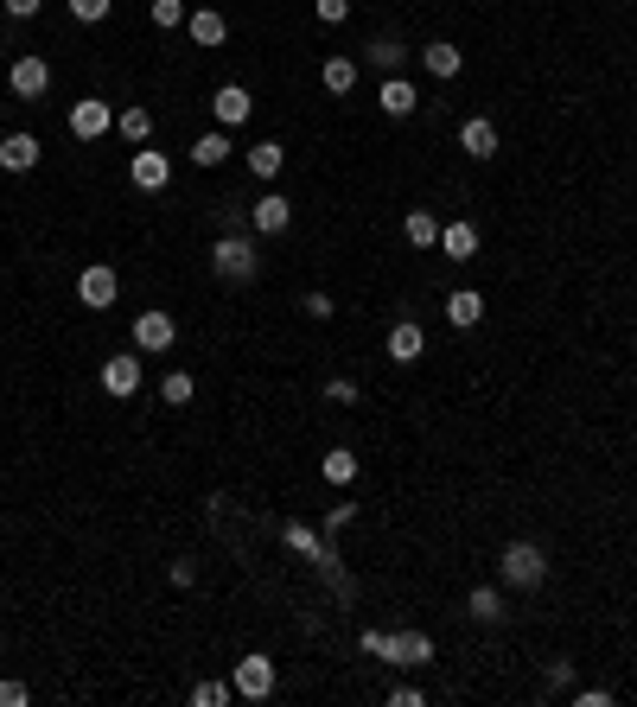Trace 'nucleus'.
I'll use <instances>...</instances> for the list:
<instances>
[{"label": "nucleus", "instance_id": "obj_1", "mask_svg": "<svg viewBox=\"0 0 637 707\" xmlns=\"http://www.w3.org/2000/svg\"><path fill=\"white\" fill-rule=\"evenodd\" d=\"M211 274H217V281H230V287H249L255 274H262V255H255V236H243V230L217 236V243H211Z\"/></svg>", "mask_w": 637, "mask_h": 707}, {"label": "nucleus", "instance_id": "obj_2", "mask_svg": "<svg viewBox=\"0 0 637 707\" xmlns=\"http://www.w3.org/2000/svg\"><path fill=\"white\" fill-rule=\"evenodd\" d=\"M497 574H504V586H523V593H536V586L548 580V555L536 542H510L504 555H497Z\"/></svg>", "mask_w": 637, "mask_h": 707}, {"label": "nucleus", "instance_id": "obj_3", "mask_svg": "<svg viewBox=\"0 0 637 707\" xmlns=\"http://www.w3.org/2000/svg\"><path fill=\"white\" fill-rule=\"evenodd\" d=\"M172 344H179V325H172V313H160V306H153V313L134 319V351L160 357V351H172Z\"/></svg>", "mask_w": 637, "mask_h": 707}, {"label": "nucleus", "instance_id": "obj_4", "mask_svg": "<svg viewBox=\"0 0 637 707\" xmlns=\"http://www.w3.org/2000/svg\"><path fill=\"white\" fill-rule=\"evenodd\" d=\"M109 128H115V109L102 96H83L77 109H71V134H77V141H102Z\"/></svg>", "mask_w": 637, "mask_h": 707}, {"label": "nucleus", "instance_id": "obj_5", "mask_svg": "<svg viewBox=\"0 0 637 707\" xmlns=\"http://www.w3.org/2000/svg\"><path fill=\"white\" fill-rule=\"evenodd\" d=\"M236 695H243V701H268L274 695V663L262 657V650L236 663Z\"/></svg>", "mask_w": 637, "mask_h": 707}, {"label": "nucleus", "instance_id": "obj_6", "mask_svg": "<svg viewBox=\"0 0 637 707\" xmlns=\"http://www.w3.org/2000/svg\"><path fill=\"white\" fill-rule=\"evenodd\" d=\"M287 223H294V204H287L281 192L255 198V211H249V230L255 236H287Z\"/></svg>", "mask_w": 637, "mask_h": 707}, {"label": "nucleus", "instance_id": "obj_7", "mask_svg": "<svg viewBox=\"0 0 637 707\" xmlns=\"http://www.w3.org/2000/svg\"><path fill=\"white\" fill-rule=\"evenodd\" d=\"M7 83H13V96H45L51 90V64L45 58H32V51H26V58H13V71H7Z\"/></svg>", "mask_w": 637, "mask_h": 707}, {"label": "nucleus", "instance_id": "obj_8", "mask_svg": "<svg viewBox=\"0 0 637 707\" xmlns=\"http://www.w3.org/2000/svg\"><path fill=\"white\" fill-rule=\"evenodd\" d=\"M211 109H217V128H243V122H249V109H255V96L243 90V83H217Z\"/></svg>", "mask_w": 637, "mask_h": 707}, {"label": "nucleus", "instance_id": "obj_9", "mask_svg": "<svg viewBox=\"0 0 637 707\" xmlns=\"http://www.w3.org/2000/svg\"><path fill=\"white\" fill-rule=\"evenodd\" d=\"M128 179H134V192H166V185H172V160H166V153H134V166H128Z\"/></svg>", "mask_w": 637, "mask_h": 707}, {"label": "nucleus", "instance_id": "obj_10", "mask_svg": "<svg viewBox=\"0 0 637 707\" xmlns=\"http://www.w3.org/2000/svg\"><path fill=\"white\" fill-rule=\"evenodd\" d=\"M427 357V332L415 319H402V325H389V364H421Z\"/></svg>", "mask_w": 637, "mask_h": 707}, {"label": "nucleus", "instance_id": "obj_11", "mask_svg": "<svg viewBox=\"0 0 637 707\" xmlns=\"http://www.w3.org/2000/svg\"><path fill=\"white\" fill-rule=\"evenodd\" d=\"M115 287H122V281H115V268H102V262L77 274V300L83 306H115Z\"/></svg>", "mask_w": 637, "mask_h": 707}, {"label": "nucleus", "instance_id": "obj_12", "mask_svg": "<svg viewBox=\"0 0 637 707\" xmlns=\"http://www.w3.org/2000/svg\"><path fill=\"white\" fill-rule=\"evenodd\" d=\"M102 389H109L115 402H128V395L141 389V357H109V364H102Z\"/></svg>", "mask_w": 637, "mask_h": 707}, {"label": "nucleus", "instance_id": "obj_13", "mask_svg": "<svg viewBox=\"0 0 637 707\" xmlns=\"http://www.w3.org/2000/svg\"><path fill=\"white\" fill-rule=\"evenodd\" d=\"M459 147H466L472 160H491V153H497V122H485V115H466V122H459Z\"/></svg>", "mask_w": 637, "mask_h": 707}, {"label": "nucleus", "instance_id": "obj_14", "mask_svg": "<svg viewBox=\"0 0 637 707\" xmlns=\"http://www.w3.org/2000/svg\"><path fill=\"white\" fill-rule=\"evenodd\" d=\"M185 32H192V45H223L230 39V20L217 7H198V13H185Z\"/></svg>", "mask_w": 637, "mask_h": 707}, {"label": "nucleus", "instance_id": "obj_15", "mask_svg": "<svg viewBox=\"0 0 637 707\" xmlns=\"http://www.w3.org/2000/svg\"><path fill=\"white\" fill-rule=\"evenodd\" d=\"M376 109H383V115H415V109H421L415 83H408V77H389L383 90H376Z\"/></svg>", "mask_w": 637, "mask_h": 707}, {"label": "nucleus", "instance_id": "obj_16", "mask_svg": "<svg viewBox=\"0 0 637 707\" xmlns=\"http://www.w3.org/2000/svg\"><path fill=\"white\" fill-rule=\"evenodd\" d=\"M0 166H7V172H32V166H39V134H7V141H0Z\"/></svg>", "mask_w": 637, "mask_h": 707}, {"label": "nucleus", "instance_id": "obj_17", "mask_svg": "<svg viewBox=\"0 0 637 707\" xmlns=\"http://www.w3.org/2000/svg\"><path fill=\"white\" fill-rule=\"evenodd\" d=\"M427 657H434V637H421V631H395V650H389V663H402V669H421Z\"/></svg>", "mask_w": 637, "mask_h": 707}, {"label": "nucleus", "instance_id": "obj_18", "mask_svg": "<svg viewBox=\"0 0 637 707\" xmlns=\"http://www.w3.org/2000/svg\"><path fill=\"white\" fill-rule=\"evenodd\" d=\"M440 249L453 255V262H472V255H478V230H472V223H440Z\"/></svg>", "mask_w": 637, "mask_h": 707}, {"label": "nucleus", "instance_id": "obj_19", "mask_svg": "<svg viewBox=\"0 0 637 707\" xmlns=\"http://www.w3.org/2000/svg\"><path fill=\"white\" fill-rule=\"evenodd\" d=\"M421 64H427V77H459L466 71V58H459V45H446V39H434L421 51Z\"/></svg>", "mask_w": 637, "mask_h": 707}, {"label": "nucleus", "instance_id": "obj_20", "mask_svg": "<svg viewBox=\"0 0 637 707\" xmlns=\"http://www.w3.org/2000/svg\"><path fill=\"white\" fill-rule=\"evenodd\" d=\"M319 83H325L332 96H351V90H357V58H325V64H319Z\"/></svg>", "mask_w": 637, "mask_h": 707}, {"label": "nucleus", "instance_id": "obj_21", "mask_svg": "<svg viewBox=\"0 0 637 707\" xmlns=\"http://www.w3.org/2000/svg\"><path fill=\"white\" fill-rule=\"evenodd\" d=\"M446 319L459 325V332H466V325H478L485 319V300H478L472 287H459V293H446Z\"/></svg>", "mask_w": 637, "mask_h": 707}, {"label": "nucleus", "instance_id": "obj_22", "mask_svg": "<svg viewBox=\"0 0 637 707\" xmlns=\"http://www.w3.org/2000/svg\"><path fill=\"white\" fill-rule=\"evenodd\" d=\"M230 160V134L223 128H211V134H198L192 141V166H223Z\"/></svg>", "mask_w": 637, "mask_h": 707}, {"label": "nucleus", "instance_id": "obj_23", "mask_svg": "<svg viewBox=\"0 0 637 707\" xmlns=\"http://www.w3.org/2000/svg\"><path fill=\"white\" fill-rule=\"evenodd\" d=\"M281 166H287V147L281 141H255L249 147V172H255V179H274Z\"/></svg>", "mask_w": 637, "mask_h": 707}, {"label": "nucleus", "instance_id": "obj_24", "mask_svg": "<svg viewBox=\"0 0 637 707\" xmlns=\"http://www.w3.org/2000/svg\"><path fill=\"white\" fill-rule=\"evenodd\" d=\"M466 612L478 618V625H497V618H504V599H497V586H472Z\"/></svg>", "mask_w": 637, "mask_h": 707}, {"label": "nucleus", "instance_id": "obj_25", "mask_svg": "<svg viewBox=\"0 0 637 707\" xmlns=\"http://www.w3.org/2000/svg\"><path fill=\"white\" fill-rule=\"evenodd\" d=\"M370 64H376V71H389V77H402L408 45H402V39H376V45H370Z\"/></svg>", "mask_w": 637, "mask_h": 707}, {"label": "nucleus", "instance_id": "obj_26", "mask_svg": "<svg viewBox=\"0 0 637 707\" xmlns=\"http://www.w3.org/2000/svg\"><path fill=\"white\" fill-rule=\"evenodd\" d=\"M192 395H198V383H192L185 370H166V376H160V402H166V408H185Z\"/></svg>", "mask_w": 637, "mask_h": 707}, {"label": "nucleus", "instance_id": "obj_27", "mask_svg": "<svg viewBox=\"0 0 637 707\" xmlns=\"http://www.w3.org/2000/svg\"><path fill=\"white\" fill-rule=\"evenodd\" d=\"M319 472L332 478V485H351V478H357V453H351V446H332V453H325V465H319Z\"/></svg>", "mask_w": 637, "mask_h": 707}, {"label": "nucleus", "instance_id": "obj_28", "mask_svg": "<svg viewBox=\"0 0 637 707\" xmlns=\"http://www.w3.org/2000/svg\"><path fill=\"white\" fill-rule=\"evenodd\" d=\"M281 536H287V548H300V555H313V561H332V548H325V542H319L306 523H287Z\"/></svg>", "mask_w": 637, "mask_h": 707}, {"label": "nucleus", "instance_id": "obj_29", "mask_svg": "<svg viewBox=\"0 0 637 707\" xmlns=\"http://www.w3.org/2000/svg\"><path fill=\"white\" fill-rule=\"evenodd\" d=\"M115 128H122V141L147 147V134H153V115H147V109H122V115H115Z\"/></svg>", "mask_w": 637, "mask_h": 707}, {"label": "nucleus", "instance_id": "obj_30", "mask_svg": "<svg viewBox=\"0 0 637 707\" xmlns=\"http://www.w3.org/2000/svg\"><path fill=\"white\" fill-rule=\"evenodd\" d=\"M402 230H408V243H415V249H434V243H440V223L427 217V211H408Z\"/></svg>", "mask_w": 637, "mask_h": 707}, {"label": "nucleus", "instance_id": "obj_31", "mask_svg": "<svg viewBox=\"0 0 637 707\" xmlns=\"http://www.w3.org/2000/svg\"><path fill=\"white\" fill-rule=\"evenodd\" d=\"M147 20L160 26V32H172V26H185V0H153V7H147Z\"/></svg>", "mask_w": 637, "mask_h": 707}, {"label": "nucleus", "instance_id": "obj_32", "mask_svg": "<svg viewBox=\"0 0 637 707\" xmlns=\"http://www.w3.org/2000/svg\"><path fill=\"white\" fill-rule=\"evenodd\" d=\"M230 695H236V682H198L192 688V707H223Z\"/></svg>", "mask_w": 637, "mask_h": 707}, {"label": "nucleus", "instance_id": "obj_33", "mask_svg": "<svg viewBox=\"0 0 637 707\" xmlns=\"http://www.w3.org/2000/svg\"><path fill=\"white\" fill-rule=\"evenodd\" d=\"M109 7H115V0H71V13H77V20H83V26H96V20H109Z\"/></svg>", "mask_w": 637, "mask_h": 707}, {"label": "nucleus", "instance_id": "obj_34", "mask_svg": "<svg viewBox=\"0 0 637 707\" xmlns=\"http://www.w3.org/2000/svg\"><path fill=\"white\" fill-rule=\"evenodd\" d=\"M364 650H370V657H383V663H389V650H395V631H364Z\"/></svg>", "mask_w": 637, "mask_h": 707}, {"label": "nucleus", "instance_id": "obj_35", "mask_svg": "<svg viewBox=\"0 0 637 707\" xmlns=\"http://www.w3.org/2000/svg\"><path fill=\"white\" fill-rule=\"evenodd\" d=\"M319 20L325 26H344V20H351V0H319Z\"/></svg>", "mask_w": 637, "mask_h": 707}, {"label": "nucleus", "instance_id": "obj_36", "mask_svg": "<svg viewBox=\"0 0 637 707\" xmlns=\"http://www.w3.org/2000/svg\"><path fill=\"white\" fill-rule=\"evenodd\" d=\"M300 306H306V319H319V325H325V319H332V313H338V306H332V300H325V293H306V300H300Z\"/></svg>", "mask_w": 637, "mask_h": 707}, {"label": "nucleus", "instance_id": "obj_37", "mask_svg": "<svg viewBox=\"0 0 637 707\" xmlns=\"http://www.w3.org/2000/svg\"><path fill=\"white\" fill-rule=\"evenodd\" d=\"M26 701H32L26 682H0V707H26Z\"/></svg>", "mask_w": 637, "mask_h": 707}, {"label": "nucleus", "instance_id": "obj_38", "mask_svg": "<svg viewBox=\"0 0 637 707\" xmlns=\"http://www.w3.org/2000/svg\"><path fill=\"white\" fill-rule=\"evenodd\" d=\"M325 395H332V402H344V408H351V402H357V383H344V376H332V383H325Z\"/></svg>", "mask_w": 637, "mask_h": 707}, {"label": "nucleus", "instance_id": "obj_39", "mask_svg": "<svg viewBox=\"0 0 637 707\" xmlns=\"http://www.w3.org/2000/svg\"><path fill=\"white\" fill-rule=\"evenodd\" d=\"M567 682H574V663L555 657V663H548V688H567Z\"/></svg>", "mask_w": 637, "mask_h": 707}, {"label": "nucleus", "instance_id": "obj_40", "mask_svg": "<svg viewBox=\"0 0 637 707\" xmlns=\"http://www.w3.org/2000/svg\"><path fill=\"white\" fill-rule=\"evenodd\" d=\"M574 707H612V688H580Z\"/></svg>", "mask_w": 637, "mask_h": 707}, {"label": "nucleus", "instance_id": "obj_41", "mask_svg": "<svg viewBox=\"0 0 637 707\" xmlns=\"http://www.w3.org/2000/svg\"><path fill=\"white\" fill-rule=\"evenodd\" d=\"M351 516H357V504H338V510H325V529H332V536H338V529L351 523Z\"/></svg>", "mask_w": 637, "mask_h": 707}, {"label": "nucleus", "instance_id": "obj_42", "mask_svg": "<svg viewBox=\"0 0 637 707\" xmlns=\"http://www.w3.org/2000/svg\"><path fill=\"white\" fill-rule=\"evenodd\" d=\"M39 7H45V0H7V13H13V20H32Z\"/></svg>", "mask_w": 637, "mask_h": 707}, {"label": "nucleus", "instance_id": "obj_43", "mask_svg": "<svg viewBox=\"0 0 637 707\" xmlns=\"http://www.w3.org/2000/svg\"><path fill=\"white\" fill-rule=\"evenodd\" d=\"M0 650H7V644H0Z\"/></svg>", "mask_w": 637, "mask_h": 707}]
</instances>
